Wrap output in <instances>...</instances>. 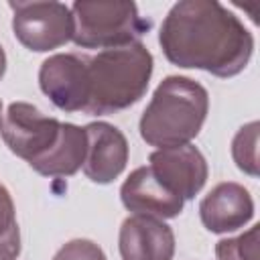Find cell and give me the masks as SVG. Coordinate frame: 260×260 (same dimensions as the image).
Returning a JSON list of instances; mask_svg holds the SVG:
<instances>
[{
	"label": "cell",
	"mask_w": 260,
	"mask_h": 260,
	"mask_svg": "<svg viewBox=\"0 0 260 260\" xmlns=\"http://www.w3.org/2000/svg\"><path fill=\"white\" fill-rule=\"evenodd\" d=\"M4 71H6V55H4V49L0 47V79L4 77Z\"/></svg>",
	"instance_id": "obj_17"
},
{
	"label": "cell",
	"mask_w": 260,
	"mask_h": 260,
	"mask_svg": "<svg viewBox=\"0 0 260 260\" xmlns=\"http://www.w3.org/2000/svg\"><path fill=\"white\" fill-rule=\"evenodd\" d=\"M122 203L134 215H150L158 219L177 217L183 211V199L165 187L150 167L134 169L120 189Z\"/></svg>",
	"instance_id": "obj_11"
},
{
	"label": "cell",
	"mask_w": 260,
	"mask_h": 260,
	"mask_svg": "<svg viewBox=\"0 0 260 260\" xmlns=\"http://www.w3.org/2000/svg\"><path fill=\"white\" fill-rule=\"evenodd\" d=\"M148 160L156 179L183 201L193 199L207 181L205 156L191 144L158 148L148 156Z\"/></svg>",
	"instance_id": "obj_8"
},
{
	"label": "cell",
	"mask_w": 260,
	"mask_h": 260,
	"mask_svg": "<svg viewBox=\"0 0 260 260\" xmlns=\"http://www.w3.org/2000/svg\"><path fill=\"white\" fill-rule=\"evenodd\" d=\"M53 260H106L104 250L91 240H71L59 248Z\"/></svg>",
	"instance_id": "obj_16"
},
{
	"label": "cell",
	"mask_w": 260,
	"mask_h": 260,
	"mask_svg": "<svg viewBox=\"0 0 260 260\" xmlns=\"http://www.w3.org/2000/svg\"><path fill=\"white\" fill-rule=\"evenodd\" d=\"M87 150L83 173L89 181L106 185L112 183L128 162L126 136L108 122H91L85 126Z\"/></svg>",
	"instance_id": "obj_9"
},
{
	"label": "cell",
	"mask_w": 260,
	"mask_h": 260,
	"mask_svg": "<svg viewBox=\"0 0 260 260\" xmlns=\"http://www.w3.org/2000/svg\"><path fill=\"white\" fill-rule=\"evenodd\" d=\"M203 225L213 234H228L244 228L254 215V201L240 183L215 185L199 203Z\"/></svg>",
	"instance_id": "obj_12"
},
{
	"label": "cell",
	"mask_w": 260,
	"mask_h": 260,
	"mask_svg": "<svg viewBox=\"0 0 260 260\" xmlns=\"http://www.w3.org/2000/svg\"><path fill=\"white\" fill-rule=\"evenodd\" d=\"M158 43L171 63L215 77L244 71L254 51L244 22L215 0L177 2L160 24Z\"/></svg>",
	"instance_id": "obj_1"
},
{
	"label": "cell",
	"mask_w": 260,
	"mask_h": 260,
	"mask_svg": "<svg viewBox=\"0 0 260 260\" xmlns=\"http://www.w3.org/2000/svg\"><path fill=\"white\" fill-rule=\"evenodd\" d=\"M12 8V30L14 37L30 51L43 53L65 45L73 37L71 8L61 2H14Z\"/></svg>",
	"instance_id": "obj_6"
},
{
	"label": "cell",
	"mask_w": 260,
	"mask_h": 260,
	"mask_svg": "<svg viewBox=\"0 0 260 260\" xmlns=\"http://www.w3.org/2000/svg\"><path fill=\"white\" fill-rule=\"evenodd\" d=\"M258 238L260 225H254L246 234L219 240L215 246V256L217 260H258Z\"/></svg>",
	"instance_id": "obj_15"
},
{
	"label": "cell",
	"mask_w": 260,
	"mask_h": 260,
	"mask_svg": "<svg viewBox=\"0 0 260 260\" xmlns=\"http://www.w3.org/2000/svg\"><path fill=\"white\" fill-rule=\"evenodd\" d=\"M73 43L83 49H118L148 32L150 20L138 14L134 2H75Z\"/></svg>",
	"instance_id": "obj_5"
},
{
	"label": "cell",
	"mask_w": 260,
	"mask_h": 260,
	"mask_svg": "<svg viewBox=\"0 0 260 260\" xmlns=\"http://www.w3.org/2000/svg\"><path fill=\"white\" fill-rule=\"evenodd\" d=\"M20 254V232L14 203L4 185H0V260H14Z\"/></svg>",
	"instance_id": "obj_13"
},
{
	"label": "cell",
	"mask_w": 260,
	"mask_h": 260,
	"mask_svg": "<svg viewBox=\"0 0 260 260\" xmlns=\"http://www.w3.org/2000/svg\"><path fill=\"white\" fill-rule=\"evenodd\" d=\"M152 55L142 43L104 49L87 57L89 95L85 114H114L136 104L150 81Z\"/></svg>",
	"instance_id": "obj_4"
},
{
	"label": "cell",
	"mask_w": 260,
	"mask_h": 260,
	"mask_svg": "<svg viewBox=\"0 0 260 260\" xmlns=\"http://www.w3.org/2000/svg\"><path fill=\"white\" fill-rule=\"evenodd\" d=\"M43 93L63 112H83L87 106V57L77 53H57L43 61L39 69Z\"/></svg>",
	"instance_id": "obj_7"
},
{
	"label": "cell",
	"mask_w": 260,
	"mask_h": 260,
	"mask_svg": "<svg viewBox=\"0 0 260 260\" xmlns=\"http://www.w3.org/2000/svg\"><path fill=\"white\" fill-rule=\"evenodd\" d=\"M209 110L205 87L189 77L169 75L158 83L140 118V136L146 144L171 148L189 144L201 130Z\"/></svg>",
	"instance_id": "obj_3"
},
{
	"label": "cell",
	"mask_w": 260,
	"mask_h": 260,
	"mask_svg": "<svg viewBox=\"0 0 260 260\" xmlns=\"http://www.w3.org/2000/svg\"><path fill=\"white\" fill-rule=\"evenodd\" d=\"M0 132L10 152L24 158L45 177H71L83 167L87 150L85 128L59 122L32 104H10Z\"/></svg>",
	"instance_id": "obj_2"
},
{
	"label": "cell",
	"mask_w": 260,
	"mask_h": 260,
	"mask_svg": "<svg viewBox=\"0 0 260 260\" xmlns=\"http://www.w3.org/2000/svg\"><path fill=\"white\" fill-rule=\"evenodd\" d=\"M2 122H4V118H2V102H0V130H2Z\"/></svg>",
	"instance_id": "obj_18"
},
{
	"label": "cell",
	"mask_w": 260,
	"mask_h": 260,
	"mask_svg": "<svg viewBox=\"0 0 260 260\" xmlns=\"http://www.w3.org/2000/svg\"><path fill=\"white\" fill-rule=\"evenodd\" d=\"M258 122H250L238 130L232 142V154L240 171L258 175Z\"/></svg>",
	"instance_id": "obj_14"
},
{
	"label": "cell",
	"mask_w": 260,
	"mask_h": 260,
	"mask_svg": "<svg viewBox=\"0 0 260 260\" xmlns=\"http://www.w3.org/2000/svg\"><path fill=\"white\" fill-rule=\"evenodd\" d=\"M122 260H173L175 234L158 217L130 215L118 236Z\"/></svg>",
	"instance_id": "obj_10"
}]
</instances>
